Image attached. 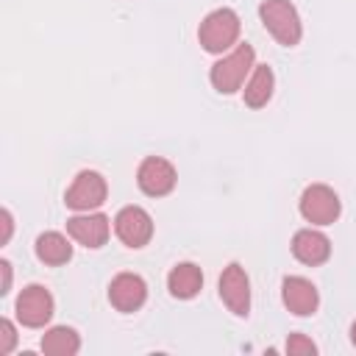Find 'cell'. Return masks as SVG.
<instances>
[{"mask_svg":"<svg viewBox=\"0 0 356 356\" xmlns=\"http://www.w3.org/2000/svg\"><path fill=\"white\" fill-rule=\"evenodd\" d=\"M256 67V50L248 42H239L228 56H222L220 61L211 64L209 70V81L220 95H234L245 86V78H250Z\"/></svg>","mask_w":356,"mask_h":356,"instance_id":"6da1fadb","label":"cell"},{"mask_svg":"<svg viewBox=\"0 0 356 356\" xmlns=\"http://www.w3.org/2000/svg\"><path fill=\"white\" fill-rule=\"evenodd\" d=\"M239 31H242L239 14L234 8L222 6V8H214L203 17V22L197 28V42L206 53L222 56L239 44Z\"/></svg>","mask_w":356,"mask_h":356,"instance_id":"7a4b0ae2","label":"cell"},{"mask_svg":"<svg viewBox=\"0 0 356 356\" xmlns=\"http://www.w3.org/2000/svg\"><path fill=\"white\" fill-rule=\"evenodd\" d=\"M259 19L267 28V33L284 47H295L303 36V22L298 17V8L289 0H261Z\"/></svg>","mask_w":356,"mask_h":356,"instance_id":"3957f363","label":"cell"},{"mask_svg":"<svg viewBox=\"0 0 356 356\" xmlns=\"http://www.w3.org/2000/svg\"><path fill=\"white\" fill-rule=\"evenodd\" d=\"M298 209H300V217L312 225H331L337 222L339 211H342V200L339 195L325 186V184H309L298 200Z\"/></svg>","mask_w":356,"mask_h":356,"instance_id":"277c9868","label":"cell"},{"mask_svg":"<svg viewBox=\"0 0 356 356\" xmlns=\"http://www.w3.org/2000/svg\"><path fill=\"white\" fill-rule=\"evenodd\" d=\"M106 197H108L106 178L97 170H81L75 175V181L70 184V189L64 195V203L72 211H95L106 203Z\"/></svg>","mask_w":356,"mask_h":356,"instance_id":"5b68a950","label":"cell"},{"mask_svg":"<svg viewBox=\"0 0 356 356\" xmlns=\"http://www.w3.org/2000/svg\"><path fill=\"white\" fill-rule=\"evenodd\" d=\"M14 312H17V320L25 325V328H44L56 312V303H53V295L47 286L42 284H28L19 295H17V303H14Z\"/></svg>","mask_w":356,"mask_h":356,"instance_id":"8992f818","label":"cell"},{"mask_svg":"<svg viewBox=\"0 0 356 356\" xmlns=\"http://www.w3.org/2000/svg\"><path fill=\"white\" fill-rule=\"evenodd\" d=\"M114 234L125 248L139 250L153 239V217L142 206H122L114 217Z\"/></svg>","mask_w":356,"mask_h":356,"instance_id":"52a82bcc","label":"cell"},{"mask_svg":"<svg viewBox=\"0 0 356 356\" xmlns=\"http://www.w3.org/2000/svg\"><path fill=\"white\" fill-rule=\"evenodd\" d=\"M217 289H220V298H222V303L228 306L231 314L248 317V312H250V278H248V273L239 261H231L222 270V275L217 281Z\"/></svg>","mask_w":356,"mask_h":356,"instance_id":"ba28073f","label":"cell"},{"mask_svg":"<svg viewBox=\"0 0 356 356\" xmlns=\"http://www.w3.org/2000/svg\"><path fill=\"white\" fill-rule=\"evenodd\" d=\"M175 184H178V172L167 159H161V156L142 159V164L136 170V186L147 197H164L175 189Z\"/></svg>","mask_w":356,"mask_h":356,"instance_id":"9c48e42d","label":"cell"},{"mask_svg":"<svg viewBox=\"0 0 356 356\" xmlns=\"http://www.w3.org/2000/svg\"><path fill=\"white\" fill-rule=\"evenodd\" d=\"M67 234L78 245H83L89 250H97V248H103L108 242L111 222L100 211H81V214H75V217L67 220Z\"/></svg>","mask_w":356,"mask_h":356,"instance_id":"30bf717a","label":"cell"},{"mask_svg":"<svg viewBox=\"0 0 356 356\" xmlns=\"http://www.w3.org/2000/svg\"><path fill=\"white\" fill-rule=\"evenodd\" d=\"M147 300V284L142 275L136 273H120L111 278L108 284V303L122 312V314H131V312H139Z\"/></svg>","mask_w":356,"mask_h":356,"instance_id":"8fae6325","label":"cell"},{"mask_svg":"<svg viewBox=\"0 0 356 356\" xmlns=\"http://www.w3.org/2000/svg\"><path fill=\"white\" fill-rule=\"evenodd\" d=\"M281 300L295 317H312L320 306L317 286L303 275H286L281 281Z\"/></svg>","mask_w":356,"mask_h":356,"instance_id":"7c38bea8","label":"cell"},{"mask_svg":"<svg viewBox=\"0 0 356 356\" xmlns=\"http://www.w3.org/2000/svg\"><path fill=\"white\" fill-rule=\"evenodd\" d=\"M289 248H292V256L306 267H320L331 259V239L323 231H314V228L295 231Z\"/></svg>","mask_w":356,"mask_h":356,"instance_id":"4fadbf2b","label":"cell"},{"mask_svg":"<svg viewBox=\"0 0 356 356\" xmlns=\"http://www.w3.org/2000/svg\"><path fill=\"white\" fill-rule=\"evenodd\" d=\"M167 289L178 300H192L203 289V273L195 261H178L167 275Z\"/></svg>","mask_w":356,"mask_h":356,"instance_id":"5bb4252c","label":"cell"},{"mask_svg":"<svg viewBox=\"0 0 356 356\" xmlns=\"http://www.w3.org/2000/svg\"><path fill=\"white\" fill-rule=\"evenodd\" d=\"M33 253H36V259H39L42 264H47V267H61V264H67V261L72 259V245H70V239H67L64 234H58V231H44V234L36 236Z\"/></svg>","mask_w":356,"mask_h":356,"instance_id":"9a60e30c","label":"cell"},{"mask_svg":"<svg viewBox=\"0 0 356 356\" xmlns=\"http://www.w3.org/2000/svg\"><path fill=\"white\" fill-rule=\"evenodd\" d=\"M273 89H275V75L267 64H256L250 78L245 81V89H242V100L248 108H261L270 103L273 97Z\"/></svg>","mask_w":356,"mask_h":356,"instance_id":"2e32d148","label":"cell"},{"mask_svg":"<svg viewBox=\"0 0 356 356\" xmlns=\"http://www.w3.org/2000/svg\"><path fill=\"white\" fill-rule=\"evenodd\" d=\"M44 356H75L81 350V334L70 325H53L39 342Z\"/></svg>","mask_w":356,"mask_h":356,"instance_id":"e0dca14e","label":"cell"},{"mask_svg":"<svg viewBox=\"0 0 356 356\" xmlns=\"http://www.w3.org/2000/svg\"><path fill=\"white\" fill-rule=\"evenodd\" d=\"M284 350H286L289 356H314V353H317V345H314L306 334H289Z\"/></svg>","mask_w":356,"mask_h":356,"instance_id":"ac0fdd59","label":"cell"},{"mask_svg":"<svg viewBox=\"0 0 356 356\" xmlns=\"http://www.w3.org/2000/svg\"><path fill=\"white\" fill-rule=\"evenodd\" d=\"M17 348V328L8 317H0V356H8Z\"/></svg>","mask_w":356,"mask_h":356,"instance_id":"d6986e66","label":"cell"},{"mask_svg":"<svg viewBox=\"0 0 356 356\" xmlns=\"http://www.w3.org/2000/svg\"><path fill=\"white\" fill-rule=\"evenodd\" d=\"M0 273H3V284H0V295H8L11 292V261L8 259H0Z\"/></svg>","mask_w":356,"mask_h":356,"instance_id":"ffe728a7","label":"cell"},{"mask_svg":"<svg viewBox=\"0 0 356 356\" xmlns=\"http://www.w3.org/2000/svg\"><path fill=\"white\" fill-rule=\"evenodd\" d=\"M0 220H3V245H8V239H11V234H14V217H11V211L8 209H3L0 211Z\"/></svg>","mask_w":356,"mask_h":356,"instance_id":"44dd1931","label":"cell"},{"mask_svg":"<svg viewBox=\"0 0 356 356\" xmlns=\"http://www.w3.org/2000/svg\"><path fill=\"white\" fill-rule=\"evenodd\" d=\"M350 342L356 345V320H353V325H350Z\"/></svg>","mask_w":356,"mask_h":356,"instance_id":"7402d4cb","label":"cell"}]
</instances>
